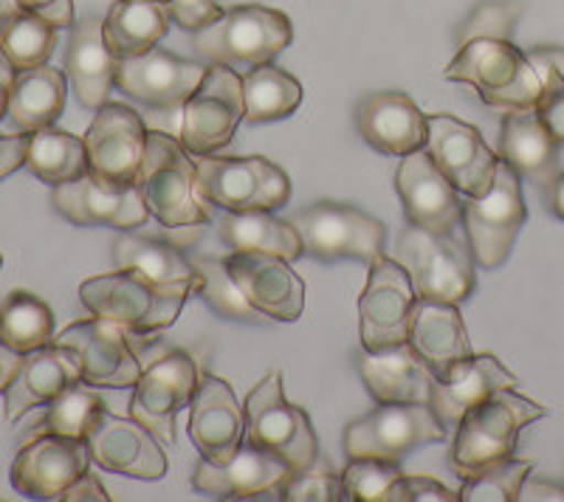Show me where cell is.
Instances as JSON below:
<instances>
[{"label": "cell", "instance_id": "cell-60", "mask_svg": "<svg viewBox=\"0 0 564 502\" xmlns=\"http://www.w3.org/2000/svg\"><path fill=\"white\" fill-rule=\"evenodd\" d=\"M0 265H3V254H0Z\"/></svg>", "mask_w": 564, "mask_h": 502}, {"label": "cell", "instance_id": "cell-12", "mask_svg": "<svg viewBox=\"0 0 564 502\" xmlns=\"http://www.w3.org/2000/svg\"><path fill=\"white\" fill-rule=\"evenodd\" d=\"M243 117V77L229 65L209 63L204 83L181 108V148L198 159L218 153L235 139Z\"/></svg>", "mask_w": 564, "mask_h": 502}, {"label": "cell", "instance_id": "cell-59", "mask_svg": "<svg viewBox=\"0 0 564 502\" xmlns=\"http://www.w3.org/2000/svg\"><path fill=\"white\" fill-rule=\"evenodd\" d=\"M150 3H164V7H167L170 0H150Z\"/></svg>", "mask_w": 564, "mask_h": 502}, {"label": "cell", "instance_id": "cell-37", "mask_svg": "<svg viewBox=\"0 0 564 502\" xmlns=\"http://www.w3.org/2000/svg\"><path fill=\"white\" fill-rule=\"evenodd\" d=\"M305 88L294 74L282 72L274 63L257 65L243 74V105L249 124H269L289 119L302 105Z\"/></svg>", "mask_w": 564, "mask_h": 502}, {"label": "cell", "instance_id": "cell-51", "mask_svg": "<svg viewBox=\"0 0 564 502\" xmlns=\"http://www.w3.org/2000/svg\"><path fill=\"white\" fill-rule=\"evenodd\" d=\"M26 153L29 133H0V181H7L9 175L18 173L20 167H26Z\"/></svg>", "mask_w": 564, "mask_h": 502}, {"label": "cell", "instance_id": "cell-43", "mask_svg": "<svg viewBox=\"0 0 564 502\" xmlns=\"http://www.w3.org/2000/svg\"><path fill=\"white\" fill-rule=\"evenodd\" d=\"M195 269L200 274V288L198 294L204 296L209 308L218 310L224 319H235V323L254 325L263 314H257L246 296L240 294L238 283L231 280L229 269H226L224 258H200L195 260Z\"/></svg>", "mask_w": 564, "mask_h": 502}, {"label": "cell", "instance_id": "cell-48", "mask_svg": "<svg viewBox=\"0 0 564 502\" xmlns=\"http://www.w3.org/2000/svg\"><path fill=\"white\" fill-rule=\"evenodd\" d=\"M167 12L184 32H200L224 14L218 0H170Z\"/></svg>", "mask_w": 564, "mask_h": 502}, {"label": "cell", "instance_id": "cell-1", "mask_svg": "<svg viewBox=\"0 0 564 502\" xmlns=\"http://www.w3.org/2000/svg\"><path fill=\"white\" fill-rule=\"evenodd\" d=\"M200 283L161 285L133 269H119L113 274H99L79 285V299L94 316L122 325L133 334H159L175 325L181 308Z\"/></svg>", "mask_w": 564, "mask_h": 502}, {"label": "cell", "instance_id": "cell-14", "mask_svg": "<svg viewBox=\"0 0 564 502\" xmlns=\"http://www.w3.org/2000/svg\"><path fill=\"white\" fill-rule=\"evenodd\" d=\"M148 124L130 105L105 102L85 133L90 175L110 187L139 184L148 159Z\"/></svg>", "mask_w": 564, "mask_h": 502}, {"label": "cell", "instance_id": "cell-58", "mask_svg": "<svg viewBox=\"0 0 564 502\" xmlns=\"http://www.w3.org/2000/svg\"><path fill=\"white\" fill-rule=\"evenodd\" d=\"M20 12V3L18 0H0V20L9 18V14Z\"/></svg>", "mask_w": 564, "mask_h": 502}, {"label": "cell", "instance_id": "cell-53", "mask_svg": "<svg viewBox=\"0 0 564 502\" xmlns=\"http://www.w3.org/2000/svg\"><path fill=\"white\" fill-rule=\"evenodd\" d=\"M531 65H542V68H551L558 77L564 79V48L562 45H536L531 52H525Z\"/></svg>", "mask_w": 564, "mask_h": 502}, {"label": "cell", "instance_id": "cell-24", "mask_svg": "<svg viewBox=\"0 0 564 502\" xmlns=\"http://www.w3.org/2000/svg\"><path fill=\"white\" fill-rule=\"evenodd\" d=\"M294 474L285 460L271 451L243 440L229 463H209L200 458L193 471V489L220 500H254V496H280L282 485Z\"/></svg>", "mask_w": 564, "mask_h": 502}, {"label": "cell", "instance_id": "cell-4", "mask_svg": "<svg viewBox=\"0 0 564 502\" xmlns=\"http://www.w3.org/2000/svg\"><path fill=\"white\" fill-rule=\"evenodd\" d=\"M294 40L291 20L269 7H235L220 14L215 23L195 32L193 48L206 63L229 65V68H257L274 63Z\"/></svg>", "mask_w": 564, "mask_h": 502}, {"label": "cell", "instance_id": "cell-57", "mask_svg": "<svg viewBox=\"0 0 564 502\" xmlns=\"http://www.w3.org/2000/svg\"><path fill=\"white\" fill-rule=\"evenodd\" d=\"M14 68L12 63H9L7 57H3V52H0V119L7 117V105H9V90H12V83H14Z\"/></svg>", "mask_w": 564, "mask_h": 502}, {"label": "cell", "instance_id": "cell-33", "mask_svg": "<svg viewBox=\"0 0 564 502\" xmlns=\"http://www.w3.org/2000/svg\"><path fill=\"white\" fill-rule=\"evenodd\" d=\"M65 97H68V79L59 68L40 65L18 72L3 119L14 133H37L57 122L65 110Z\"/></svg>", "mask_w": 564, "mask_h": 502}, {"label": "cell", "instance_id": "cell-17", "mask_svg": "<svg viewBox=\"0 0 564 502\" xmlns=\"http://www.w3.org/2000/svg\"><path fill=\"white\" fill-rule=\"evenodd\" d=\"M54 341L74 353L79 375L88 386L124 390L139 381L141 364L130 350L122 325L102 319V316H90L83 323L68 325Z\"/></svg>", "mask_w": 564, "mask_h": 502}, {"label": "cell", "instance_id": "cell-9", "mask_svg": "<svg viewBox=\"0 0 564 502\" xmlns=\"http://www.w3.org/2000/svg\"><path fill=\"white\" fill-rule=\"evenodd\" d=\"M520 175L511 164L500 159L494 184L482 198H463V226H466L468 249L480 269H500L520 238L528 220V207L522 200Z\"/></svg>", "mask_w": 564, "mask_h": 502}, {"label": "cell", "instance_id": "cell-27", "mask_svg": "<svg viewBox=\"0 0 564 502\" xmlns=\"http://www.w3.org/2000/svg\"><path fill=\"white\" fill-rule=\"evenodd\" d=\"M513 384H517V375L497 356L471 353L468 359L457 361L443 379H435L430 406L446 426V432H452L457 429L460 418L471 406L491 399L494 393L513 390Z\"/></svg>", "mask_w": 564, "mask_h": 502}, {"label": "cell", "instance_id": "cell-52", "mask_svg": "<svg viewBox=\"0 0 564 502\" xmlns=\"http://www.w3.org/2000/svg\"><path fill=\"white\" fill-rule=\"evenodd\" d=\"M63 502H108V491H105V485L99 483L97 474H90V471H85V474H79L74 483L68 485V489L63 491V496H59Z\"/></svg>", "mask_w": 564, "mask_h": 502}, {"label": "cell", "instance_id": "cell-6", "mask_svg": "<svg viewBox=\"0 0 564 502\" xmlns=\"http://www.w3.org/2000/svg\"><path fill=\"white\" fill-rule=\"evenodd\" d=\"M195 193L224 212L280 209L291 198V181L263 155H200Z\"/></svg>", "mask_w": 564, "mask_h": 502}, {"label": "cell", "instance_id": "cell-38", "mask_svg": "<svg viewBox=\"0 0 564 502\" xmlns=\"http://www.w3.org/2000/svg\"><path fill=\"white\" fill-rule=\"evenodd\" d=\"M26 167L34 178H40L48 187L83 178L90 173L85 139L54 128V124L37 130V133H29Z\"/></svg>", "mask_w": 564, "mask_h": 502}, {"label": "cell", "instance_id": "cell-36", "mask_svg": "<svg viewBox=\"0 0 564 502\" xmlns=\"http://www.w3.org/2000/svg\"><path fill=\"white\" fill-rule=\"evenodd\" d=\"M116 269H133L148 280L161 285L200 283V274L193 260H186L175 245L161 243L141 234H119L113 243Z\"/></svg>", "mask_w": 564, "mask_h": 502}, {"label": "cell", "instance_id": "cell-41", "mask_svg": "<svg viewBox=\"0 0 564 502\" xmlns=\"http://www.w3.org/2000/svg\"><path fill=\"white\" fill-rule=\"evenodd\" d=\"M102 406L105 401L97 395V386L77 381L68 390H63L52 404H45V415L37 421L34 432H52V435H63V438L85 440Z\"/></svg>", "mask_w": 564, "mask_h": 502}, {"label": "cell", "instance_id": "cell-8", "mask_svg": "<svg viewBox=\"0 0 564 502\" xmlns=\"http://www.w3.org/2000/svg\"><path fill=\"white\" fill-rule=\"evenodd\" d=\"M246 440L260 449L271 451L294 471L311 469L319 458V444L316 432L311 426L308 415L300 406L291 404L282 393V373L265 375L260 384H254L246 395Z\"/></svg>", "mask_w": 564, "mask_h": 502}, {"label": "cell", "instance_id": "cell-26", "mask_svg": "<svg viewBox=\"0 0 564 502\" xmlns=\"http://www.w3.org/2000/svg\"><path fill=\"white\" fill-rule=\"evenodd\" d=\"M356 124L372 150L398 159L426 148L430 135V117L401 90L367 94L356 108Z\"/></svg>", "mask_w": 564, "mask_h": 502}, {"label": "cell", "instance_id": "cell-39", "mask_svg": "<svg viewBox=\"0 0 564 502\" xmlns=\"http://www.w3.org/2000/svg\"><path fill=\"white\" fill-rule=\"evenodd\" d=\"M0 341L26 356L54 341V310L29 291H12L0 303Z\"/></svg>", "mask_w": 564, "mask_h": 502}, {"label": "cell", "instance_id": "cell-3", "mask_svg": "<svg viewBox=\"0 0 564 502\" xmlns=\"http://www.w3.org/2000/svg\"><path fill=\"white\" fill-rule=\"evenodd\" d=\"M443 77L471 85L488 108L500 110H533L542 94L536 68L511 40L480 37L460 45Z\"/></svg>", "mask_w": 564, "mask_h": 502}, {"label": "cell", "instance_id": "cell-7", "mask_svg": "<svg viewBox=\"0 0 564 502\" xmlns=\"http://www.w3.org/2000/svg\"><path fill=\"white\" fill-rule=\"evenodd\" d=\"M139 187L150 215L167 229H189L209 223L204 200L195 193V164L181 142L164 130H150L148 159L139 175Z\"/></svg>", "mask_w": 564, "mask_h": 502}, {"label": "cell", "instance_id": "cell-22", "mask_svg": "<svg viewBox=\"0 0 564 502\" xmlns=\"http://www.w3.org/2000/svg\"><path fill=\"white\" fill-rule=\"evenodd\" d=\"M52 207L65 220L77 226H110L130 232L150 220V207L139 184L133 187H110L94 175L52 187Z\"/></svg>", "mask_w": 564, "mask_h": 502}, {"label": "cell", "instance_id": "cell-28", "mask_svg": "<svg viewBox=\"0 0 564 502\" xmlns=\"http://www.w3.org/2000/svg\"><path fill=\"white\" fill-rule=\"evenodd\" d=\"M359 373L376 404H430L432 399L435 373L426 368V361L415 353L410 341L384 350L361 348Z\"/></svg>", "mask_w": 564, "mask_h": 502}, {"label": "cell", "instance_id": "cell-2", "mask_svg": "<svg viewBox=\"0 0 564 502\" xmlns=\"http://www.w3.org/2000/svg\"><path fill=\"white\" fill-rule=\"evenodd\" d=\"M539 418H545V406L513 390L494 393L491 399L471 406L455 429L449 455L455 474L466 480L488 466L513 458L522 429Z\"/></svg>", "mask_w": 564, "mask_h": 502}, {"label": "cell", "instance_id": "cell-29", "mask_svg": "<svg viewBox=\"0 0 564 502\" xmlns=\"http://www.w3.org/2000/svg\"><path fill=\"white\" fill-rule=\"evenodd\" d=\"M83 381L79 364L68 348L52 341L45 348L23 356L18 373L7 386V421L14 424L34 406L52 404L63 390Z\"/></svg>", "mask_w": 564, "mask_h": 502}, {"label": "cell", "instance_id": "cell-21", "mask_svg": "<svg viewBox=\"0 0 564 502\" xmlns=\"http://www.w3.org/2000/svg\"><path fill=\"white\" fill-rule=\"evenodd\" d=\"M209 65L175 57L170 52L141 54V57L119 59L116 65V88L130 99L155 110H181L204 83Z\"/></svg>", "mask_w": 564, "mask_h": 502}, {"label": "cell", "instance_id": "cell-47", "mask_svg": "<svg viewBox=\"0 0 564 502\" xmlns=\"http://www.w3.org/2000/svg\"><path fill=\"white\" fill-rule=\"evenodd\" d=\"M533 68L542 79V94H539V102L533 110L547 128V133L556 139L558 148H564V79L551 68H542V65H533Z\"/></svg>", "mask_w": 564, "mask_h": 502}, {"label": "cell", "instance_id": "cell-30", "mask_svg": "<svg viewBox=\"0 0 564 502\" xmlns=\"http://www.w3.org/2000/svg\"><path fill=\"white\" fill-rule=\"evenodd\" d=\"M116 65L119 59L110 54L105 43L102 20L94 14L77 20L68 40V52H65V77L83 108L99 110L108 102L116 85Z\"/></svg>", "mask_w": 564, "mask_h": 502}, {"label": "cell", "instance_id": "cell-31", "mask_svg": "<svg viewBox=\"0 0 564 502\" xmlns=\"http://www.w3.org/2000/svg\"><path fill=\"white\" fill-rule=\"evenodd\" d=\"M500 159L536 187H547L562 170L558 142L547 133L536 110H506L500 124Z\"/></svg>", "mask_w": 564, "mask_h": 502}, {"label": "cell", "instance_id": "cell-10", "mask_svg": "<svg viewBox=\"0 0 564 502\" xmlns=\"http://www.w3.org/2000/svg\"><path fill=\"white\" fill-rule=\"evenodd\" d=\"M305 254L322 263L336 260H359L372 265L384 258L387 229L381 220L336 200H316L314 207L302 209L294 218Z\"/></svg>", "mask_w": 564, "mask_h": 502}, {"label": "cell", "instance_id": "cell-42", "mask_svg": "<svg viewBox=\"0 0 564 502\" xmlns=\"http://www.w3.org/2000/svg\"><path fill=\"white\" fill-rule=\"evenodd\" d=\"M404 471L392 460L352 458L341 471V491L350 502H401Z\"/></svg>", "mask_w": 564, "mask_h": 502}, {"label": "cell", "instance_id": "cell-56", "mask_svg": "<svg viewBox=\"0 0 564 502\" xmlns=\"http://www.w3.org/2000/svg\"><path fill=\"white\" fill-rule=\"evenodd\" d=\"M520 500H564V489H558V485H547V483H539V480H531L525 485H522L520 491Z\"/></svg>", "mask_w": 564, "mask_h": 502}, {"label": "cell", "instance_id": "cell-20", "mask_svg": "<svg viewBox=\"0 0 564 502\" xmlns=\"http://www.w3.org/2000/svg\"><path fill=\"white\" fill-rule=\"evenodd\" d=\"M226 260L246 303L276 323H296L305 310V283L289 260L260 251H231Z\"/></svg>", "mask_w": 564, "mask_h": 502}, {"label": "cell", "instance_id": "cell-50", "mask_svg": "<svg viewBox=\"0 0 564 502\" xmlns=\"http://www.w3.org/2000/svg\"><path fill=\"white\" fill-rule=\"evenodd\" d=\"M20 9L37 14L45 23H52L57 29H68L77 23L74 14V0H18Z\"/></svg>", "mask_w": 564, "mask_h": 502}, {"label": "cell", "instance_id": "cell-32", "mask_svg": "<svg viewBox=\"0 0 564 502\" xmlns=\"http://www.w3.org/2000/svg\"><path fill=\"white\" fill-rule=\"evenodd\" d=\"M410 345L426 361L435 379H443L457 361L471 356V339L463 323L460 305L417 299Z\"/></svg>", "mask_w": 564, "mask_h": 502}, {"label": "cell", "instance_id": "cell-40", "mask_svg": "<svg viewBox=\"0 0 564 502\" xmlns=\"http://www.w3.org/2000/svg\"><path fill=\"white\" fill-rule=\"evenodd\" d=\"M54 48H57V26L45 23L37 14L20 9L0 20V52L12 63L14 72L48 65Z\"/></svg>", "mask_w": 564, "mask_h": 502}, {"label": "cell", "instance_id": "cell-35", "mask_svg": "<svg viewBox=\"0 0 564 502\" xmlns=\"http://www.w3.org/2000/svg\"><path fill=\"white\" fill-rule=\"evenodd\" d=\"M220 240L231 251H260V254H274L289 263L305 254L294 220L276 218L271 209L226 212L220 220Z\"/></svg>", "mask_w": 564, "mask_h": 502}, {"label": "cell", "instance_id": "cell-18", "mask_svg": "<svg viewBox=\"0 0 564 502\" xmlns=\"http://www.w3.org/2000/svg\"><path fill=\"white\" fill-rule=\"evenodd\" d=\"M423 150L463 198H482L491 189L500 159L471 124L449 113H435L430 117V135Z\"/></svg>", "mask_w": 564, "mask_h": 502}, {"label": "cell", "instance_id": "cell-5", "mask_svg": "<svg viewBox=\"0 0 564 502\" xmlns=\"http://www.w3.org/2000/svg\"><path fill=\"white\" fill-rule=\"evenodd\" d=\"M395 260L410 274L417 299L460 305L475 294L477 263L471 249L452 232H426L410 223L398 234Z\"/></svg>", "mask_w": 564, "mask_h": 502}, {"label": "cell", "instance_id": "cell-46", "mask_svg": "<svg viewBox=\"0 0 564 502\" xmlns=\"http://www.w3.org/2000/svg\"><path fill=\"white\" fill-rule=\"evenodd\" d=\"M280 500L289 502H339L345 500L341 491V477L319 469H302L289 477V483L282 485Z\"/></svg>", "mask_w": 564, "mask_h": 502}, {"label": "cell", "instance_id": "cell-34", "mask_svg": "<svg viewBox=\"0 0 564 502\" xmlns=\"http://www.w3.org/2000/svg\"><path fill=\"white\" fill-rule=\"evenodd\" d=\"M170 23L173 18L164 3L116 0L102 20V34L116 59H130L153 52L159 40L170 32Z\"/></svg>", "mask_w": 564, "mask_h": 502}, {"label": "cell", "instance_id": "cell-19", "mask_svg": "<svg viewBox=\"0 0 564 502\" xmlns=\"http://www.w3.org/2000/svg\"><path fill=\"white\" fill-rule=\"evenodd\" d=\"M90 455L85 440L63 438L52 432H34L20 446L9 480L12 489L32 500H59L79 474L88 471Z\"/></svg>", "mask_w": 564, "mask_h": 502}, {"label": "cell", "instance_id": "cell-23", "mask_svg": "<svg viewBox=\"0 0 564 502\" xmlns=\"http://www.w3.org/2000/svg\"><path fill=\"white\" fill-rule=\"evenodd\" d=\"M395 189L404 204L406 223L437 234L455 232V226L463 223V195L437 170L426 150H417V153L401 159V167L395 173Z\"/></svg>", "mask_w": 564, "mask_h": 502}, {"label": "cell", "instance_id": "cell-13", "mask_svg": "<svg viewBox=\"0 0 564 502\" xmlns=\"http://www.w3.org/2000/svg\"><path fill=\"white\" fill-rule=\"evenodd\" d=\"M417 294L410 274L395 258H379L370 265L359 296V336L365 350H384L410 341Z\"/></svg>", "mask_w": 564, "mask_h": 502}, {"label": "cell", "instance_id": "cell-45", "mask_svg": "<svg viewBox=\"0 0 564 502\" xmlns=\"http://www.w3.org/2000/svg\"><path fill=\"white\" fill-rule=\"evenodd\" d=\"M520 14H522L520 0H486V3L471 9V14L463 20L460 32L455 34L457 48L480 37L511 40L513 29H517V23H520Z\"/></svg>", "mask_w": 564, "mask_h": 502}, {"label": "cell", "instance_id": "cell-16", "mask_svg": "<svg viewBox=\"0 0 564 502\" xmlns=\"http://www.w3.org/2000/svg\"><path fill=\"white\" fill-rule=\"evenodd\" d=\"M90 463L133 480H161L170 471L164 444L148 426L133 418H119L102 406L85 435Z\"/></svg>", "mask_w": 564, "mask_h": 502}, {"label": "cell", "instance_id": "cell-11", "mask_svg": "<svg viewBox=\"0 0 564 502\" xmlns=\"http://www.w3.org/2000/svg\"><path fill=\"white\" fill-rule=\"evenodd\" d=\"M449 432L441 424L430 404H379L372 413L361 415L345 429L347 458H376L398 463L412 449L441 444Z\"/></svg>", "mask_w": 564, "mask_h": 502}, {"label": "cell", "instance_id": "cell-49", "mask_svg": "<svg viewBox=\"0 0 564 502\" xmlns=\"http://www.w3.org/2000/svg\"><path fill=\"white\" fill-rule=\"evenodd\" d=\"M460 494L446 489L443 483L432 477H410L404 474L401 480V502H457Z\"/></svg>", "mask_w": 564, "mask_h": 502}, {"label": "cell", "instance_id": "cell-54", "mask_svg": "<svg viewBox=\"0 0 564 502\" xmlns=\"http://www.w3.org/2000/svg\"><path fill=\"white\" fill-rule=\"evenodd\" d=\"M545 207L564 223V170H558L556 178L545 187Z\"/></svg>", "mask_w": 564, "mask_h": 502}, {"label": "cell", "instance_id": "cell-55", "mask_svg": "<svg viewBox=\"0 0 564 502\" xmlns=\"http://www.w3.org/2000/svg\"><path fill=\"white\" fill-rule=\"evenodd\" d=\"M20 361H23V356L14 353L12 348H7V345L0 341V393H7L9 381H12L14 373H18Z\"/></svg>", "mask_w": 564, "mask_h": 502}, {"label": "cell", "instance_id": "cell-15", "mask_svg": "<svg viewBox=\"0 0 564 502\" xmlns=\"http://www.w3.org/2000/svg\"><path fill=\"white\" fill-rule=\"evenodd\" d=\"M198 381L193 356L184 350L161 356L148 370H141L139 381L133 384L130 418L148 426L164 446H173L175 418L184 406H189L195 390H198Z\"/></svg>", "mask_w": 564, "mask_h": 502}, {"label": "cell", "instance_id": "cell-44", "mask_svg": "<svg viewBox=\"0 0 564 502\" xmlns=\"http://www.w3.org/2000/svg\"><path fill=\"white\" fill-rule=\"evenodd\" d=\"M531 460L506 458L500 463L477 471L475 477H466L460 489V500L466 502H513L520 500V491L531 477Z\"/></svg>", "mask_w": 564, "mask_h": 502}, {"label": "cell", "instance_id": "cell-25", "mask_svg": "<svg viewBox=\"0 0 564 502\" xmlns=\"http://www.w3.org/2000/svg\"><path fill=\"white\" fill-rule=\"evenodd\" d=\"M189 440L209 463H229L246 440V410L218 375H204L189 401Z\"/></svg>", "mask_w": 564, "mask_h": 502}]
</instances>
